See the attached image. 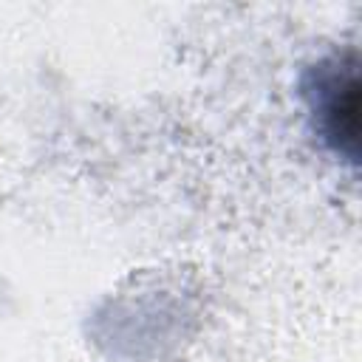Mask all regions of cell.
Segmentation results:
<instances>
[{"instance_id":"6da1fadb","label":"cell","mask_w":362,"mask_h":362,"mask_svg":"<svg viewBox=\"0 0 362 362\" xmlns=\"http://www.w3.org/2000/svg\"><path fill=\"white\" fill-rule=\"evenodd\" d=\"M320 127L337 153L356 161L359 150V76L356 62H339L317 76V102Z\"/></svg>"}]
</instances>
